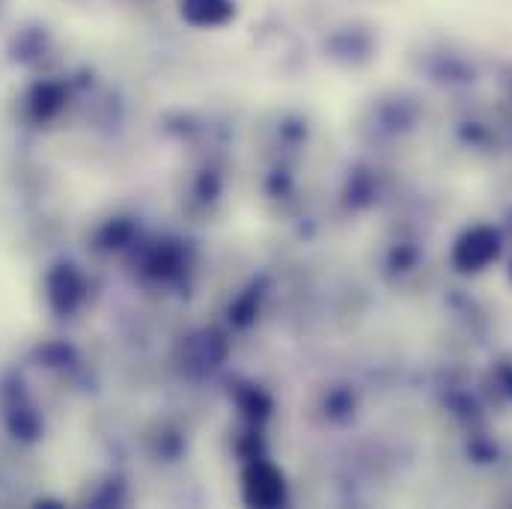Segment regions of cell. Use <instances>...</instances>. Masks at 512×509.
<instances>
[{
    "label": "cell",
    "mask_w": 512,
    "mask_h": 509,
    "mask_svg": "<svg viewBox=\"0 0 512 509\" xmlns=\"http://www.w3.org/2000/svg\"><path fill=\"white\" fill-rule=\"evenodd\" d=\"M182 18L197 27H221L236 15L233 0H179Z\"/></svg>",
    "instance_id": "obj_1"
}]
</instances>
